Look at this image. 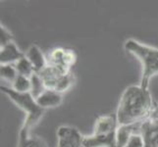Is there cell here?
Here are the masks:
<instances>
[{
	"label": "cell",
	"instance_id": "cell-15",
	"mask_svg": "<svg viewBox=\"0 0 158 147\" xmlns=\"http://www.w3.org/2000/svg\"><path fill=\"white\" fill-rule=\"evenodd\" d=\"M15 91L20 92V93H27L31 92V78H27L24 76H18L17 79L14 80L11 86Z\"/></svg>",
	"mask_w": 158,
	"mask_h": 147
},
{
	"label": "cell",
	"instance_id": "cell-2",
	"mask_svg": "<svg viewBox=\"0 0 158 147\" xmlns=\"http://www.w3.org/2000/svg\"><path fill=\"white\" fill-rule=\"evenodd\" d=\"M125 50L137 57L143 65V75L140 79V86L149 89L150 80L158 75V48L140 43L130 39L124 44Z\"/></svg>",
	"mask_w": 158,
	"mask_h": 147
},
{
	"label": "cell",
	"instance_id": "cell-3",
	"mask_svg": "<svg viewBox=\"0 0 158 147\" xmlns=\"http://www.w3.org/2000/svg\"><path fill=\"white\" fill-rule=\"evenodd\" d=\"M116 115H103L96 119L94 133L84 135L81 147H116L118 129Z\"/></svg>",
	"mask_w": 158,
	"mask_h": 147
},
{
	"label": "cell",
	"instance_id": "cell-12",
	"mask_svg": "<svg viewBox=\"0 0 158 147\" xmlns=\"http://www.w3.org/2000/svg\"><path fill=\"white\" fill-rule=\"evenodd\" d=\"M18 147H49L46 141L42 137L35 134H31V132H28L24 129H20L19 133V142Z\"/></svg>",
	"mask_w": 158,
	"mask_h": 147
},
{
	"label": "cell",
	"instance_id": "cell-7",
	"mask_svg": "<svg viewBox=\"0 0 158 147\" xmlns=\"http://www.w3.org/2000/svg\"><path fill=\"white\" fill-rule=\"evenodd\" d=\"M84 135L78 129L70 126H61L57 130V147H81Z\"/></svg>",
	"mask_w": 158,
	"mask_h": 147
},
{
	"label": "cell",
	"instance_id": "cell-11",
	"mask_svg": "<svg viewBox=\"0 0 158 147\" xmlns=\"http://www.w3.org/2000/svg\"><path fill=\"white\" fill-rule=\"evenodd\" d=\"M35 100L40 107L46 110L61 105L63 102V94L55 90L45 89Z\"/></svg>",
	"mask_w": 158,
	"mask_h": 147
},
{
	"label": "cell",
	"instance_id": "cell-9",
	"mask_svg": "<svg viewBox=\"0 0 158 147\" xmlns=\"http://www.w3.org/2000/svg\"><path fill=\"white\" fill-rule=\"evenodd\" d=\"M25 57L14 41L0 47V65H14Z\"/></svg>",
	"mask_w": 158,
	"mask_h": 147
},
{
	"label": "cell",
	"instance_id": "cell-16",
	"mask_svg": "<svg viewBox=\"0 0 158 147\" xmlns=\"http://www.w3.org/2000/svg\"><path fill=\"white\" fill-rule=\"evenodd\" d=\"M0 76L2 80L13 84L19 75L14 65H0Z\"/></svg>",
	"mask_w": 158,
	"mask_h": 147
},
{
	"label": "cell",
	"instance_id": "cell-5",
	"mask_svg": "<svg viewBox=\"0 0 158 147\" xmlns=\"http://www.w3.org/2000/svg\"><path fill=\"white\" fill-rule=\"evenodd\" d=\"M42 80L46 89L55 90L59 93H64L69 90L75 84V76L71 71H66L51 65L37 74Z\"/></svg>",
	"mask_w": 158,
	"mask_h": 147
},
{
	"label": "cell",
	"instance_id": "cell-4",
	"mask_svg": "<svg viewBox=\"0 0 158 147\" xmlns=\"http://www.w3.org/2000/svg\"><path fill=\"white\" fill-rule=\"evenodd\" d=\"M0 90L2 93L7 95L10 100L18 106V108L25 112L26 119L22 129L31 132V129L40 123L43 114L45 113V110L39 106L35 98L31 95V92L20 93L15 91L12 88H8L5 85L0 86Z\"/></svg>",
	"mask_w": 158,
	"mask_h": 147
},
{
	"label": "cell",
	"instance_id": "cell-6",
	"mask_svg": "<svg viewBox=\"0 0 158 147\" xmlns=\"http://www.w3.org/2000/svg\"><path fill=\"white\" fill-rule=\"evenodd\" d=\"M46 58L48 65L61 68L66 71H71V68L77 62V55L74 50L61 47L54 48Z\"/></svg>",
	"mask_w": 158,
	"mask_h": 147
},
{
	"label": "cell",
	"instance_id": "cell-10",
	"mask_svg": "<svg viewBox=\"0 0 158 147\" xmlns=\"http://www.w3.org/2000/svg\"><path fill=\"white\" fill-rule=\"evenodd\" d=\"M25 56L32 65L35 74L40 73L41 71L44 70L48 65L47 58L44 56V54L42 53L40 48L37 45L30 46L28 50L26 51Z\"/></svg>",
	"mask_w": 158,
	"mask_h": 147
},
{
	"label": "cell",
	"instance_id": "cell-17",
	"mask_svg": "<svg viewBox=\"0 0 158 147\" xmlns=\"http://www.w3.org/2000/svg\"><path fill=\"white\" fill-rule=\"evenodd\" d=\"M31 93L36 99V98L39 97L46 88H45L44 84H43L42 80L40 79V77L37 74L32 75V77L31 78Z\"/></svg>",
	"mask_w": 158,
	"mask_h": 147
},
{
	"label": "cell",
	"instance_id": "cell-18",
	"mask_svg": "<svg viewBox=\"0 0 158 147\" xmlns=\"http://www.w3.org/2000/svg\"><path fill=\"white\" fill-rule=\"evenodd\" d=\"M125 147H145L144 138L140 133V129L131 135Z\"/></svg>",
	"mask_w": 158,
	"mask_h": 147
},
{
	"label": "cell",
	"instance_id": "cell-1",
	"mask_svg": "<svg viewBox=\"0 0 158 147\" xmlns=\"http://www.w3.org/2000/svg\"><path fill=\"white\" fill-rule=\"evenodd\" d=\"M155 102L149 89L140 85H130L120 98L116 112L119 126L143 124L151 117Z\"/></svg>",
	"mask_w": 158,
	"mask_h": 147
},
{
	"label": "cell",
	"instance_id": "cell-19",
	"mask_svg": "<svg viewBox=\"0 0 158 147\" xmlns=\"http://www.w3.org/2000/svg\"><path fill=\"white\" fill-rule=\"evenodd\" d=\"M14 41L13 35L7 28L4 26H0V47L8 44V43Z\"/></svg>",
	"mask_w": 158,
	"mask_h": 147
},
{
	"label": "cell",
	"instance_id": "cell-14",
	"mask_svg": "<svg viewBox=\"0 0 158 147\" xmlns=\"http://www.w3.org/2000/svg\"><path fill=\"white\" fill-rule=\"evenodd\" d=\"M14 66L16 70H17L18 75L20 76H24V77L27 78H31L32 75L35 74L34 67H32V65L31 64L29 60L26 58V56L19 60L16 64H14Z\"/></svg>",
	"mask_w": 158,
	"mask_h": 147
},
{
	"label": "cell",
	"instance_id": "cell-13",
	"mask_svg": "<svg viewBox=\"0 0 158 147\" xmlns=\"http://www.w3.org/2000/svg\"><path fill=\"white\" fill-rule=\"evenodd\" d=\"M141 124L129 125V126H119L117 129L116 137V147H125L128 139L134 133H137L140 129Z\"/></svg>",
	"mask_w": 158,
	"mask_h": 147
},
{
	"label": "cell",
	"instance_id": "cell-8",
	"mask_svg": "<svg viewBox=\"0 0 158 147\" xmlns=\"http://www.w3.org/2000/svg\"><path fill=\"white\" fill-rule=\"evenodd\" d=\"M140 133L144 138L145 147H158V121L150 117L141 124Z\"/></svg>",
	"mask_w": 158,
	"mask_h": 147
}]
</instances>
